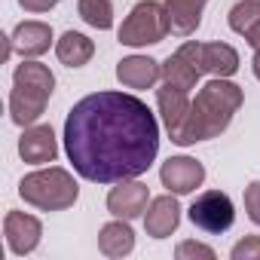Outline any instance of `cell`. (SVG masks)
Instances as JSON below:
<instances>
[{"instance_id": "7c38bea8", "label": "cell", "mask_w": 260, "mask_h": 260, "mask_svg": "<svg viewBox=\"0 0 260 260\" xmlns=\"http://www.w3.org/2000/svg\"><path fill=\"white\" fill-rule=\"evenodd\" d=\"M181 223V205L175 196H156L150 205H147V214H144V226H147V236L153 239H166L178 230Z\"/></svg>"}, {"instance_id": "7402d4cb", "label": "cell", "mask_w": 260, "mask_h": 260, "mask_svg": "<svg viewBox=\"0 0 260 260\" xmlns=\"http://www.w3.org/2000/svg\"><path fill=\"white\" fill-rule=\"evenodd\" d=\"M175 254H178V260H196V257L214 260V251H211L208 245H202V242H181Z\"/></svg>"}, {"instance_id": "7a4b0ae2", "label": "cell", "mask_w": 260, "mask_h": 260, "mask_svg": "<svg viewBox=\"0 0 260 260\" xmlns=\"http://www.w3.org/2000/svg\"><path fill=\"white\" fill-rule=\"evenodd\" d=\"M242 89L223 77H214L208 80L196 101H190V113L184 119V125L172 135L175 144L187 147V144H196V141H208V138H217L223 128L233 122V113L242 107Z\"/></svg>"}, {"instance_id": "3957f363", "label": "cell", "mask_w": 260, "mask_h": 260, "mask_svg": "<svg viewBox=\"0 0 260 260\" xmlns=\"http://www.w3.org/2000/svg\"><path fill=\"white\" fill-rule=\"evenodd\" d=\"M52 89H55V77L46 64L40 61L19 64L13 74V95H10L13 122L31 125L34 119H40V113L46 110V101L52 98Z\"/></svg>"}, {"instance_id": "30bf717a", "label": "cell", "mask_w": 260, "mask_h": 260, "mask_svg": "<svg viewBox=\"0 0 260 260\" xmlns=\"http://www.w3.org/2000/svg\"><path fill=\"white\" fill-rule=\"evenodd\" d=\"M4 233H7V242H10V251L13 254H28L40 245V236H43V226L34 214H25V211H10L4 217Z\"/></svg>"}, {"instance_id": "6da1fadb", "label": "cell", "mask_w": 260, "mask_h": 260, "mask_svg": "<svg viewBox=\"0 0 260 260\" xmlns=\"http://www.w3.org/2000/svg\"><path fill=\"white\" fill-rule=\"evenodd\" d=\"M64 150L80 178L119 184L144 175L159 153V122L125 92H92L64 119Z\"/></svg>"}, {"instance_id": "44dd1931", "label": "cell", "mask_w": 260, "mask_h": 260, "mask_svg": "<svg viewBox=\"0 0 260 260\" xmlns=\"http://www.w3.org/2000/svg\"><path fill=\"white\" fill-rule=\"evenodd\" d=\"M80 16H83L86 25H92L98 31L113 28V7H110V0H80Z\"/></svg>"}, {"instance_id": "ffe728a7", "label": "cell", "mask_w": 260, "mask_h": 260, "mask_svg": "<svg viewBox=\"0 0 260 260\" xmlns=\"http://www.w3.org/2000/svg\"><path fill=\"white\" fill-rule=\"evenodd\" d=\"M55 52H58V61H61V64H68V68H83V64L92 58L95 46H92L89 37H83V34H77V31H68V34H61V40L55 43Z\"/></svg>"}, {"instance_id": "4fadbf2b", "label": "cell", "mask_w": 260, "mask_h": 260, "mask_svg": "<svg viewBox=\"0 0 260 260\" xmlns=\"http://www.w3.org/2000/svg\"><path fill=\"white\" fill-rule=\"evenodd\" d=\"M116 77L128 89H150L162 77V64L147 55H128L116 64Z\"/></svg>"}, {"instance_id": "52a82bcc", "label": "cell", "mask_w": 260, "mask_h": 260, "mask_svg": "<svg viewBox=\"0 0 260 260\" xmlns=\"http://www.w3.org/2000/svg\"><path fill=\"white\" fill-rule=\"evenodd\" d=\"M202 74V43H184L175 55L162 61V83H172L184 92L196 89Z\"/></svg>"}, {"instance_id": "5bb4252c", "label": "cell", "mask_w": 260, "mask_h": 260, "mask_svg": "<svg viewBox=\"0 0 260 260\" xmlns=\"http://www.w3.org/2000/svg\"><path fill=\"white\" fill-rule=\"evenodd\" d=\"M156 104H159V113H162L169 135H175L190 113V92H184L172 83H162V89H156Z\"/></svg>"}, {"instance_id": "5b68a950", "label": "cell", "mask_w": 260, "mask_h": 260, "mask_svg": "<svg viewBox=\"0 0 260 260\" xmlns=\"http://www.w3.org/2000/svg\"><path fill=\"white\" fill-rule=\"evenodd\" d=\"M172 31L169 22V10L156 0H141V4L128 13V19L119 28V43L125 46H150L166 40V34Z\"/></svg>"}, {"instance_id": "484cf974", "label": "cell", "mask_w": 260, "mask_h": 260, "mask_svg": "<svg viewBox=\"0 0 260 260\" xmlns=\"http://www.w3.org/2000/svg\"><path fill=\"white\" fill-rule=\"evenodd\" d=\"M254 77L260 80V49H257V55H254Z\"/></svg>"}, {"instance_id": "9c48e42d", "label": "cell", "mask_w": 260, "mask_h": 260, "mask_svg": "<svg viewBox=\"0 0 260 260\" xmlns=\"http://www.w3.org/2000/svg\"><path fill=\"white\" fill-rule=\"evenodd\" d=\"M159 178H162V187L184 196V193H193L205 181V169H202V162H196L190 156H172V159L162 162Z\"/></svg>"}, {"instance_id": "ba28073f", "label": "cell", "mask_w": 260, "mask_h": 260, "mask_svg": "<svg viewBox=\"0 0 260 260\" xmlns=\"http://www.w3.org/2000/svg\"><path fill=\"white\" fill-rule=\"evenodd\" d=\"M147 202H150V193H147V184L128 178V181H119V187L110 190L107 196V211L122 217V220H132V217H141L147 211Z\"/></svg>"}, {"instance_id": "2e32d148", "label": "cell", "mask_w": 260, "mask_h": 260, "mask_svg": "<svg viewBox=\"0 0 260 260\" xmlns=\"http://www.w3.org/2000/svg\"><path fill=\"white\" fill-rule=\"evenodd\" d=\"M230 28L260 49V0H242L230 10Z\"/></svg>"}, {"instance_id": "9a60e30c", "label": "cell", "mask_w": 260, "mask_h": 260, "mask_svg": "<svg viewBox=\"0 0 260 260\" xmlns=\"http://www.w3.org/2000/svg\"><path fill=\"white\" fill-rule=\"evenodd\" d=\"M10 43H13L16 52H22V55H28V58L43 55V52L49 49V43H52V28H49L46 22H22V25L13 31Z\"/></svg>"}, {"instance_id": "8fae6325", "label": "cell", "mask_w": 260, "mask_h": 260, "mask_svg": "<svg viewBox=\"0 0 260 260\" xmlns=\"http://www.w3.org/2000/svg\"><path fill=\"white\" fill-rule=\"evenodd\" d=\"M19 153H22L25 162H34V166L52 162L58 156V144H55L52 125H31V128H25V135L19 138Z\"/></svg>"}, {"instance_id": "d4e9b609", "label": "cell", "mask_w": 260, "mask_h": 260, "mask_svg": "<svg viewBox=\"0 0 260 260\" xmlns=\"http://www.w3.org/2000/svg\"><path fill=\"white\" fill-rule=\"evenodd\" d=\"M19 4L28 10V13H49L55 7V0H19Z\"/></svg>"}, {"instance_id": "603a6c76", "label": "cell", "mask_w": 260, "mask_h": 260, "mask_svg": "<svg viewBox=\"0 0 260 260\" xmlns=\"http://www.w3.org/2000/svg\"><path fill=\"white\" fill-rule=\"evenodd\" d=\"M254 257H260V236H245L233 248V260H254Z\"/></svg>"}, {"instance_id": "277c9868", "label": "cell", "mask_w": 260, "mask_h": 260, "mask_svg": "<svg viewBox=\"0 0 260 260\" xmlns=\"http://www.w3.org/2000/svg\"><path fill=\"white\" fill-rule=\"evenodd\" d=\"M19 193H22L25 202L37 205L43 211H61V208H71L77 202L80 187L71 178V172L52 166V169H43V172H34V175L22 178Z\"/></svg>"}, {"instance_id": "8992f818", "label": "cell", "mask_w": 260, "mask_h": 260, "mask_svg": "<svg viewBox=\"0 0 260 260\" xmlns=\"http://www.w3.org/2000/svg\"><path fill=\"white\" fill-rule=\"evenodd\" d=\"M233 217H236L233 202L220 190H208L190 205V220L205 233H226L233 226Z\"/></svg>"}, {"instance_id": "ac0fdd59", "label": "cell", "mask_w": 260, "mask_h": 260, "mask_svg": "<svg viewBox=\"0 0 260 260\" xmlns=\"http://www.w3.org/2000/svg\"><path fill=\"white\" fill-rule=\"evenodd\" d=\"M98 248L107 254V257H125V254H132L135 248V233L132 226H128L122 217L101 226V236H98Z\"/></svg>"}, {"instance_id": "e0dca14e", "label": "cell", "mask_w": 260, "mask_h": 260, "mask_svg": "<svg viewBox=\"0 0 260 260\" xmlns=\"http://www.w3.org/2000/svg\"><path fill=\"white\" fill-rule=\"evenodd\" d=\"M208 0H166V10H169V22H172V31L187 37L199 28L202 22V10H205Z\"/></svg>"}, {"instance_id": "cb8c5ba5", "label": "cell", "mask_w": 260, "mask_h": 260, "mask_svg": "<svg viewBox=\"0 0 260 260\" xmlns=\"http://www.w3.org/2000/svg\"><path fill=\"white\" fill-rule=\"evenodd\" d=\"M245 208H248V217L260 226V181H251L245 187Z\"/></svg>"}, {"instance_id": "d6986e66", "label": "cell", "mask_w": 260, "mask_h": 260, "mask_svg": "<svg viewBox=\"0 0 260 260\" xmlns=\"http://www.w3.org/2000/svg\"><path fill=\"white\" fill-rule=\"evenodd\" d=\"M202 71L214 77H233L239 71V52L226 43H202Z\"/></svg>"}]
</instances>
